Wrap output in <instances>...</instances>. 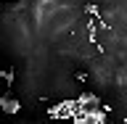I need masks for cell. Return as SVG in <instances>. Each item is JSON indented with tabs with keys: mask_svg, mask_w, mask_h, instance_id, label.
I'll return each instance as SVG.
<instances>
[{
	"mask_svg": "<svg viewBox=\"0 0 127 124\" xmlns=\"http://www.w3.org/2000/svg\"><path fill=\"white\" fill-rule=\"evenodd\" d=\"M0 106H3V111L11 114V116L21 111V100H16V98H11V95H3V98H0Z\"/></svg>",
	"mask_w": 127,
	"mask_h": 124,
	"instance_id": "obj_1",
	"label": "cell"
},
{
	"mask_svg": "<svg viewBox=\"0 0 127 124\" xmlns=\"http://www.w3.org/2000/svg\"><path fill=\"white\" fill-rule=\"evenodd\" d=\"M77 100L85 106L87 111H93V108H101V100H98V95H93V93H82V95H77Z\"/></svg>",
	"mask_w": 127,
	"mask_h": 124,
	"instance_id": "obj_2",
	"label": "cell"
},
{
	"mask_svg": "<svg viewBox=\"0 0 127 124\" xmlns=\"http://www.w3.org/2000/svg\"><path fill=\"white\" fill-rule=\"evenodd\" d=\"M85 13L90 19H95V21H101V8L95 5V3H85Z\"/></svg>",
	"mask_w": 127,
	"mask_h": 124,
	"instance_id": "obj_3",
	"label": "cell"
},
{
	"mask_svg": "<svg viewBox=\"0 0 127 124\" xmlns=\"http://www.w3.org/2000/svg\"><path fill=\"white\" fill-rule=\"evenodd\" d=\"M3 79H5V85H11V82H13V69H11V66H5V69H3Z\"/></svg>",
	"mask_w": 127,
	"mask_h": 124,
	"instance_id": "obj_4",
	"label": "cell"
},
{
	"mask_svg": "<svg viewBox=\"0 0 127 124\" xmlns=\"http://www.w3.org/2000/svg\"><path fill=\"white\" fill-rule=\"evenodd\" d=\"M77 79L79 82H87V71H77Z\"/></svg>",
	"mask_w": 127,
	"mask_h": 124,
	"instance_id": "obj_5",
	"label": "cell"
},
{
	"mask_svg": "<svg viewBox=\"0 0 127 124\" xmlns=\"http://www.w3.org/2000/svg\"><path fill=\"white\" fill-rule=\"evenodd\" d=\"M122 124H127V114H125V116H122Z\"/></svg>",
	"mask_w": 127,
	"mask_h": 124,
	"instance_id": "obj_6",
	"label": "cell"
},
{
	"mask_svg": "<svg viewBox=\"0 0 127 124\" xmlns=\"http://www.w3.org/2000/svg\"><path fill=\"white\" fill-rule=\"evenodd\" d=\"M69 124H74V122H69Z\"/></svg>",
	"mask_w": 127,
	"mask_h": 124,
	"instance_id": "obj_7",
	"label": "cell"
}]
</instances>
